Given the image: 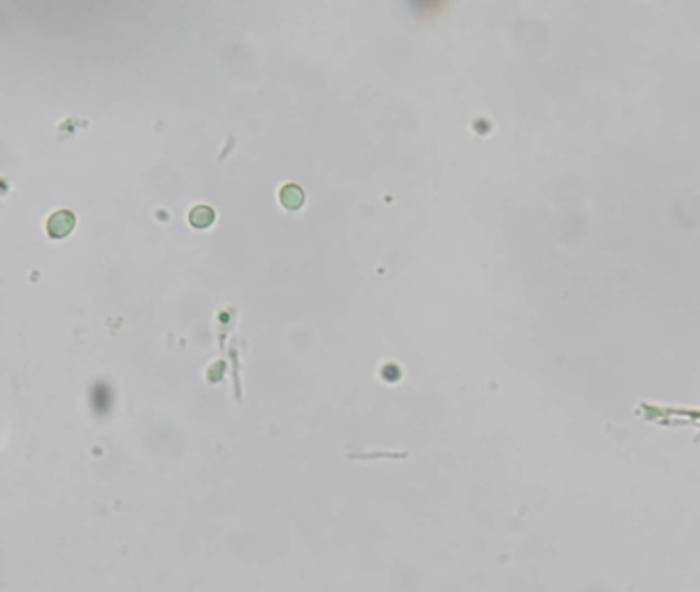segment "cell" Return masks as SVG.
Here are the masks:
<instances>
[{"label": "cell", "instance_id": "cell-1", "mask_svg": "<svg viewBox=\"0 0 700 592\" xmlns=\"http://www.w3.org/2000/svg\"><path fill=\"white\" fill-rule=\"evenodd\" d=\"M74 223H76V218L70 210H58L48 220V233L52 237H66L74 229Z\"/></svg>", "mask_w": 700, "mask_h": 592}, {"label": "cell", "instance_id": "cell-2", "mask_svg": "<svg viewBox=\"0 0 700 592\" xmlns=\"http://www.w3.org/2000/svg\"><path fill=\"white\" fill-rule=\"evenodd\" d=\"M214 218H216V212H214L210 206H206V204L195 206V208H191V212H189V220H191V225L197 227V229L210 227V225L214 223Z\"/></svg>", "mask_w": 700, "mask_h": 592}, {"label": "cell", "instance_id": "cell-3", "mask_svg": "<svg viewBox=\"0 0 700 592\" xmlns=\"http://www.w3.org/2000/svg\"><path fill=\"white\" fill-rule=\"evenodd\" d=\"M280 198H282L284 206H288V208H298V206L302 204V200H304V193H302V189H300L298 185L290 183V185H286V187L280 191Z\"/></svg>", "mask_w": 700, "mask_h": 592}]
</instances>
